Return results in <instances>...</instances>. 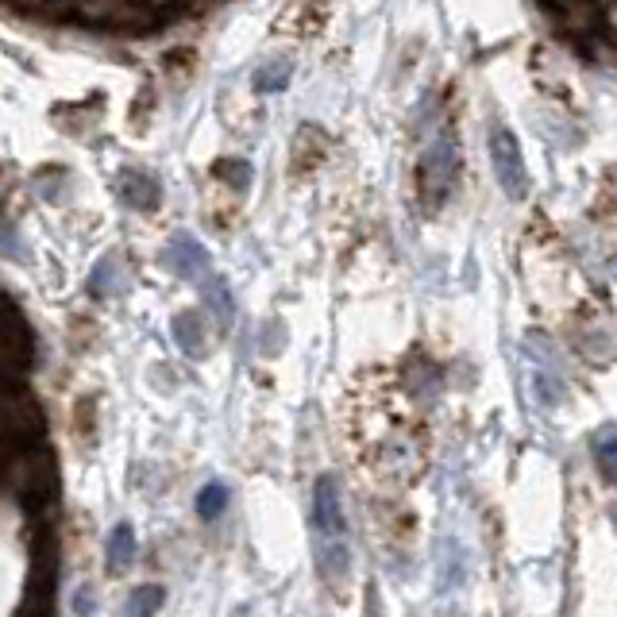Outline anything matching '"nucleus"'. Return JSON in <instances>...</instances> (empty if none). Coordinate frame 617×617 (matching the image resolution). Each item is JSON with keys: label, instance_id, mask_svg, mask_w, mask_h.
I'll list each match as a JSON object with an SVG mask.
<instances>
[{"label": "nucleus", "instance_id": "1", "mask_svg": "<svg viewBox=\"0 0 617 617\" xmlns=\"http://www.w3.org/2000/svg\"><path fill=\"white\" fill-rule=\"evenodd\" d=\"M12 490L20 494V506L35 525L51 517V506L58 498V463L51 448L35 444L31 452L12 459Z\"/></svg>", "mask_w": 617, "mask_h": 617}, {"label": "nucleus", "instance_id": "17", "mask_svg": "<svg viewBox=\"0 0 617 617\" xmlns=\"http://www.w3.org/2000/svg\"><path fill=\"white\" fill-rule=\"evenodd\" d=\"M213 174L220 178V182H228L236 193H243V189L251 186V166H247L243 159H220L213 166Z\"/></svg>", "mask_w": 617, "mask_h": 617}, {"label": "nucleus", "instance_id": "2", "mask_svg": "<svg viewBox=\"0 0 617 617\" xmlns=\"http://www.w3.org/2000/svg\"><path fill=\"white\" fill-rule=\"evenodd\" d=\"M0 359H4V390L20 386V378H27V371L35 367V332L27 317L20 313V305L12 297H4V348H0Z\"/></svg>", "mask_w": 617, "mask_h": 617}, {"label": "nucleus", "instance_id": "12", "mask_svg": "<svg viewBox=\"0 0 617 617\" xmlns=\"http://www.w3.org/2000/svg\"><path fill=\"white\" fill-rule=\"evenodd\" d=\"M135 533H132V525H116L112 529V537H108V571H124V567H132L135 564Z\"/></svg>", "mask_w": 617, "mask_h": 617}, {"label": "nucleus", "instance_id": "11", "mask_svg": "<svg viewBox=\"0 0 617 617\" xmlns=\"http://www.w3.org/2000/svg\"><path fill=\"white\" fill-rule=\"evenodd\" d=\"M174 340H178V348L186 351L189 359H201L205 348H209V328H205V317L201 313H178L174 317Z\"/></svg>", "mask_w": 617, "mask_h": 617}, {"label": "nucleus", "instance_id": "19", "mask_svg": "<svg viewBox=\"0 0 617 617\" xmlns=\"http://www.w3.org/2000/svg\"><path fill=\"white\" fill-rule=\"evenodd\" d=\"M540 4V12L544 16H552L556 24H564V16H567V0H537Z\"/></svg>", "mask_w": 617, "mask_h": 617}, {"label": "nucleus", "instance_id": "20", "mask_svg": "<svg viewBox=\"0 0 617 617\" xmlns=\"http://www.w3.org/2000/svg\"><path fill=\"white\" fill-rule=\"evenodd\" d=\"M74 606H78L81 617L93 614V591H78V602H74Z\"/></svg>", "mask_w": 617, "mask_h": 617}, {"label": "nucleus", "instance_id": "6", "mask_svg": "<svg viewBox=\"0 0 617 617\" xmlns=\"http://www.w3.org/2000/svg\"><path fill=\"white\" fill-rule=\"evenodd\" d=\"M567 31L579 39V51L591 54V43L610 39V12L602 0H567Z\"/></svg>", "mask_w": 617, "mask_h": 617}, {"label": "nucleus", "instance_id": "16", "mask_svg": "<svg viewBox=\"0 0 617 617\" xmlns=\"http://www.w3.org/2000/svg\"><path fill=\"white\" fill-rule=\"evenodd\" d=\"M228 486L224 483H209L201 494H197V513L205 517V521H213V517H220V513L228 510Z\"/></svg>", "mask_w": 617, "mask_h": 617}, {"label": "nucleus", "instance_id": "4", "mask_svg": "<svg viewBox=\"0 0 617 617\" xmlns=\"http://www.w3.org/2000/svg\"><path fill=\"white\" fill-rule=\"evenodd\" d=\"M456 170H459L456 143H452V135L448 132H440L429 143V151H425V182H421V189H425V205H429V209H436V205L448 197Z\"/></svg>", "mask_w": 617, "mask_h": 617}, {"label": "nucleus", "instance_id": "9", "mask_svg": "<svg viewBox=\"0 0 617 617\" xmlns=\"http://www.w3.org/2000/svg\"><path fill=\"white\" fill-rule=\"evenodd\" d=\"M328 147H332V139L317 128V124H305L301 132H297L294 147H290V170L294 174H309V170H317L324 162V155H328Z\"/></svg>", "mask_w": 617, "mask_h": 617}, {"label": "nucleus", "instance_id": "15", "mask_svg": "<svg viewBox=\"0 0 617 617\" xmlns=\"http://www.w3.org/2000/svg\"><path fill=\"white\" fill-rule=\"evenodd\" d=\"M594 459H598V471L617 483V429H606L594 440Z\"/></svg>", "mask_w": 617, "mask_h": 617}, {"label": "nucleus", "instance_id": "14", "mask_svg": "<svg viewBox=\"0 0 617 617\" xmlns=\"http://www.w3.org/2000/svg\"><path fill=\"white\" fill-rule=\"evenodd\" d=\"M162 598H166L162 587H155V583H143V587H135V591L128 594V610H124V614L128 617H151L162 606Z\"/></svg>", "mask_w": 617, "mask_h": 617}, {"label": "nucleus", "instance_id": "13", "mask_svg": "<svg viewBox=\"0 0 617 617\" xmlns=\"http://www.w3.org/2000/svg\"><path fill=\"white\" fill-rule=\"evenodd\" d=\"M205 301H209V309L216 313L220 328H228V324H232V313H236V305H232V294H228L224 278H205Z\"/></svg>", "mask_w": 617, "mask_h": 617}, {"label": "nucleus", "instance_id": "18", "mask_svg": "<svg viewBox=\"0 0 617 617\" xmlns=\"http://www.w3.org/2000/svg\"><path fill=\"white\" fill-rule=\"evenodd\" d=\"M286 81H290V62H270V66H263V74L255 78V89L270 93V89H282Z\"/></svg>", "mask_w": 617, "mask_h": 617}, {"label": "nucleus", "instance_id": "5", "mask_svg": "<svg viewBox=\"0 0 617 617\" xmlns=\"http://www.w3.org/2000/svg\"><path fill=\"white\" fill-rule=\"evenodd\" d=\"M490 162H494V174H498V182L502 189L510 193V197H525V159H521V143L513 139V132L506 124H494L490 128Z\"/></svg>", "mask_w": 617, "mask_h": 617}, {"label": "nucleus", "instance_id": "7", "mask_svg": "<svg viewBox=\"0 0 617 617\" xmlns=\"http://www.w3.org/2000/svg\"><path fill=\"white\" fill-rule=\"evenodd\" d=\"M313 529L321 533V540H344V533H348L340 486H336L332 475H321L317 490H313Z\"/></svg>", "mask_w": 617, "mask_h": 617}, {"label": "nucleus", "instance_id": "21", "mask_svg": "<svg viewBox=\"0 0 617 617\" xmlns=\"http://www.w3.org/2000/svg\"><path fill=\"white\" fill-rule=\"evenodd\" d=\"M614 8H617V0H614Z\"/></svg>", "mask_w": 617, "mask_h": 617}, {"label": "nucleus", "instance_id": "3", "mask_svg": "<svg viewBox=\"0 0 617 617\" xmlns=\"http://www.w3.org/2000/svg\"><path fill=\"white\" fill-rule=\"evenodd\" d=\"M43 436V413L31 394H24L20 386L4 390V452L8 459L24 456L39 444Z\"/></svg>", "mask_w": 617, "mask_h": 617}, {"label": "nucleus", "instance_id": "10", "mask_svg": "<svg viewBox=\"0 0 617 617\" xmlns=\"http://www.w3.org/2000/svg\"><path fill=\"white\" fill-rule=\"evenodd\" d=\"M120 201L128 209H139V213H151L159 209V182L143 170H124L120 174Z\"/></svg>", "mask_w": 617, "mask_h": 617}, {"label": "nucleus", "instance_id": "8", "mask_svg": "<svg viewBox=\"0 0 617 617\" xmlns=\"http://www.w3.org/2000/svg\"><path fill=\"white\" fill-rule=\"evenodd\" d=\"M166 267L182 278H205L209 274V251L193 236H174L166 247Z\"/></svg>", "mask_w": 617, "mask_h": 617}]
</instances>
